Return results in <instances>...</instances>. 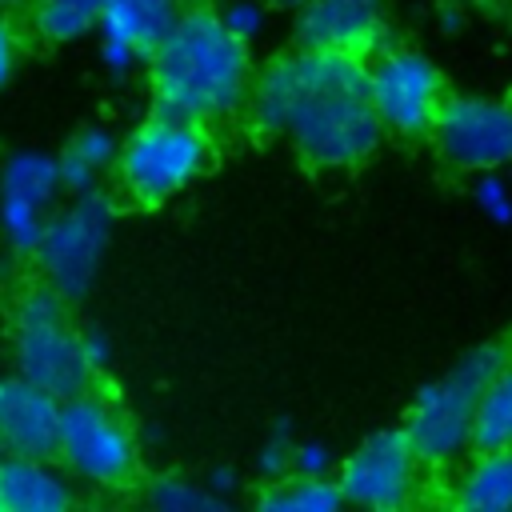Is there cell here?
<instances>
[{
	"mask_svg": "<svg viewBox=\"0 0 512 512\" xmlns=\"http://www.w3.org/2000/svg\"><path fill=\"white\" fill-rule=\"evenodd\" d=\"M80 344H84V356H88V364L96 368V376L112 364V340L100 332V328H80Z\"/></svg>",
	"mask_w": 512,
	"mask_h": 512,
	"instance_id": "cell-28",
	"label": "cell"
},
{
	"mask_svg": "<svg viewBox=\"0 0 512 512\" xmlns=\"http://www.w3.org/2000/svg\"><path fill=\"white\" fill-rule=\"evenodd\" d=\"M508 356H512L508 340H484L412 396L404 412V432L428 468L460 464L472 452L476 404Z\"/></svg>",
	"mask_w": 512,
	"mask_h": 512,
	"instance_id": "cell-3",
	"label": "cell"
},
{
	"mask_svg": "<svg viewBox=\"0 0 512 512\" xmlns=\"http://www.w3.org/2000/svg\"><path fill=\"white\" fill-rule=\"evenodd\" d=\"M204 484H208L220 500H232V492H236V484H240V480H236V472H232V468H208Z\"/></svg>",
	"mask_w": 512,
	"mask_h": 512,
	"instance_id": "cell-30",
	"label": "cell"
},
{
	"mask_svg": "<svg viewBox=\"0 0 512 512\" xmlns=\"http://www.w3.org/2000/svg\"><path fill=\"white\" fill-rule=\"evenodd\" d=\"M112 228H116V200L104 188L76 192L68 196V204H56L32 252L40 280H48L60 296H68V304L84 300L104 268Z\"/></svg>",
	"mask_w": 512,
	"mask_h": 512,
	"instance_id": "cell-5",
	"label": "cell"
},
{
	"mask_svg": "<svg viewBox=\"0 0 512 512\" xmlns=\"http://www.w3.org/2000/svg\"><path fill=\"white\" fill-rule=\"evenodd\" d=\"M180 0H104L96 24V52L112 80H128L148 64L152 48L180 16Z\"/></svg>",
	"mask_w": 512,
	"mask_h": 512,
	"instance_id": "cell-11",
	"label": "cell"
},
{
	"mask_svg": "<svg viewBox=\"0 0 512 512\" xmlns=\"http://www.w3.org/2000/svg\"><path fill=\"white\" fill-rule=\"evenodd\" d=\"M296 16V44L368 56L384 36V0H308Z\"/></svg>",
	"mask_w": 512,
	"mask_h": 512,
	"instance_id": "cell-12",
	"label": "cell"
},
{
	"mask_svg": "<svg viewBox=\"0 0 512 512\" xmlns=\"http://www.w3.org/2000/svg\"><path fill=\"white\" fill-rule=\"evenodd\" d=\"M436 156L460 172H492L512 164V96L492 92H448L432 132H428Z\"/></svg>",
	"mask_w": 512,
	"mask_h": 512,
	"instance_id": "cell-8",
	"label": "cell"
},
{
	"mask_svg": "<svg viewBox=\"0 0 512 512\" xmlns=\"http://www.w3.org/2000/svg\"><path fill=\"white\" fill-rule=\"evenodd\" d=\"M32 28L48 44H76L96 32L104 0H32Z\"/></svg>",
	"mask_w": 512,
	"mask_h": 512,
	"instance_id": "cell-19",
	"label": "cell"
},
{
	"mask_svg": "<svg viewBox=\"0 0 512 512\" xmlns=\"http://www.w3.org/2000/svg\"><path fill=\"white\" fill-rule=\"evenodd\" d=\"M428 464L412 448L404 424L400 428H376L368 432L348 456L336 464V484L344 504L372 508V512H396L416 500L424 484Z\"/></svg>",
	"mask_w": 512,
	"mask_h": 512,
	"instance_id": "cell-9",
	"label": "cell"
},
{
	"mask_svg": "<svg viewBox=\"0 0 512 512\" xmlns=\"http://www.w3.org/2000/svg\"><path fill=\"white\" fill-rule=\"evenodd\" d=\"M4 12H20V8H32V0H0Z\"/></svg>",
	"mask_w": 512,
	"mask_h": 512,
	"instance_id": "cell-32",
	"label": "cell"
},
{
	"mask_svg": "<svg viewBox=\"0 0 512 512\" xmlns=\"http://www.w3.org/2000/svg\"><path fill=\"white\" fill-rule=\"evenodd\" d=\"M340 456L324 440H296L292 448V472L300 476H336Z\"/></svg>",
	"mask_w": 512,
	"mask_h": 512,
	"instance_id": "cell-26",
	"label": "cell"
},
{
	"mask_svg": "<svg viewBox=\"0 0 512 512\" xmlns=\"http://www.w3.org/2000/svg\"><path fill=\"white\" fill-rule=\"evenodd\" d=\"M368 96L388 136L424 140L448 96L440 64L412 44H380L368 60Z\"/></svg>",
	"mask_w": 512,
	"mask_h": 512,
	"instance_id": "cell-7",
	"label": "cell"
},
{
	"mask_svg": "<svg viewBox=\"0 0 512 512\" xmlns=\"http://www.w3.org/2000/svg\"><path fill=\"white\" fill-rule=\"evenodd\" d=\"M452 504L468 512H512V444L472 448L456 472Z\"/></svg>",
	"mask_w": 512,
	"mask_h": 512,
	"instance_id": "cell-15",
	"label": "cell"
},
{
	"mask_svg": "<svg viewBox=\"0 0 512 512\" xmlns=\"http://www.w3.org/2000/svg\"><path fill=\"white\" fill-rule=\"evenodd\" d=\"M0 196L52 212L64 196L56 152H48V148H12L0 160Z\"/></svg>",
	"mask_w": 512,
	"mask_h": 512,
	"instance_id": "cell-17",
	"label": "cell"
},
{
	"mask_svg": "<svg viewBox=\"0 0 512 512\" xmlns=\"http://www.w3.org/2000/svg\"><path fill=\"white\" fill-rule=\"evenodd\" d=\"M252 504L264 508V512H336L344 504V496H340L336 476L288 472V476H276V480H260Z\"/></svg>",
	"mask_w": 512,
	"mask_h": 512,
	"instance_id": "cell-18",
	"label": "cell"
},
{
	"mask_svg": "<svg viewBox=\"0 0 512 512\" xmlns=\"http://www.w3.org/2000/svg\"><path fill=\"white\" fill-rule=\"evenodd\" d=\"M48 216H52V212H44V208H36V204L0 196V236H4L8 252H16V256H32L36 244H40V236H44Z\"/></svg>",
	"mask_w": 512,
	"mask_h": 512,
	"instance_id": "cell-22",
	"label": "cell"
},
{
	"mask_svg": "<svg viewBox=\"0 0 512 512\" xmlns=\"http://www.w3.org/2000/svg\"><path fill=\"white\" fill-rule=\"evenodd\" d=\"M468 200L472 208L492 220V224H512V180L504 176V168L492 172H476L468 184Z\"/></svg>",
	"mask_w": 512,
	"mask_h": 512,
	"instance_id": "cell-24",
	"label": "cell"
},
{
	"mask_svg": "<svg viewBox=\"0 0 512 512\" xmlns=\"http://www.w3.org/2000/svg\"><path fill=\"white\" fill-rule=\"evenodd\" d=\"M292 448H296V436L288 424L272 428V436L260 444L256 452V476L260 480H276V476H288L292 472Z\"/></svg>",
	"mask_w": 512,
	"mask_h": 512,
	"instance_id": "cell-25",
	"label": "cell"
},
{
	"mask_svg": "<svg viewBox=\"0 0 512 512\" xmlns=\"http://www.w3.org/2000/svg\"><path fill=\"white\" fill-rule=\"evenodd\" d=\"M180 4H208V0H180Z\"/></svg>",
	"mask_w": 512,
	"mask_h": 512,
	"instance_id": "cell-33",
	"label": "cell"
},
{
	"mask_svg": "<svg viewBox=\"0 0 512 512\" xmlns=\"http://www.w3.org/2000/svg\"><path fill=\"white\" fill-rule=\"evenodd\" d=\"M120 144H124V140H120L108 124H84L80 132H72V140L56 152L64 192L76 196V192H92V188H100L104 176L116 172Z\"/></svg>",
	"mask_w": 512,
	"mask_h": 512,
	"instance_id": "cell-16",
	"label": "cell"
},
{
	"mask_svg": "<svg viewBox=\"0 0 512 512\" xmlns=\"http://www.w3.org/2000/svg\"><path fill=\"white\" fill-rule=\"evenodd\" d=\"M72 500V476L56 456H0V512H64Z\"/></svg>",
	"mask_w": 512,
	"mask_h": 512,
	"instance_id": "cell-14",
	"label": "cell"
},
{
	"mask_svg": "<svg viewBox=\"0 0 512 512\" xmlns=\"http://www.w3.org/2000/svg\"><path fill=\"white\" fill-rule=\"evenodd\" d=\"M208 8L216 12V20L240 40V44H256L268 32L272 20V4L268 0H208Z\"/></svg>",
	"mask_w": 512,
	"mask_h": 512,
	"instance_id": "cell-23",
	"label": "cell"
},
{
	"mask_svg": "<svg viewBox=\"0 0 512 512\" xmlns=\"http://www.w3.org/2000/svg\"><path fill=\"white\" fill-rule=\"evenodd\" d=\"M144 500H148L152 508H160V512H216V508L228 504V500H220V496L204 484V476L192 480V476H180V472H160V476H152V480L144 484Z\"/></svg>",
	"mask_w": 512,
	"mask_h": 512,
	"instance_id": "cell-21",
	"label": "cell"
},
{
	"mask_svg": "<svg viewBox=\"0 0 512 512\" xmlns=\"http://www.w3.org/2000/svg\"><path fill=\"white\" fill-rule=\"evenodd\" d=\"M248 124L280 136L320 172H348L376 156L384 124L368 96V60L324 48H284L256 68L248 92Z\"/></svg>",
	"mask_w": 512,
	"mask_h": 512,
	"instance_id": "cell-1",
	"label": "cell"
},
{
	"mask_svg": "<svg viewBox=\"0 0 512 512\" xmlns=\"http://www.w3.org/2000/svg\"><path fill=\"white\" fill-rule=\"evenodd\" d=\"M272 4V12H296V8H304L308 0H268Z\"/></svg>",
	"mask_w": 512,
	"mask_h": 512,
	"instance_id": "cell-31",
	"label": "cell"
},
{
	"mask_svg": "<svg viewBox=\"0 0 512 512\" xmlns=\"http://www.w3.org/2000/svg\"><path fill=\"white\" fill-rule=\"evenodd\" d=\"M436 24H440V32H448V36L464 32V24H468L464 0H440V4H436Z\"/></svg>",
	"mask_w": 512,
	"mask_h": 512,
	"instance_id": "cell-29",
	"label": "cell"
},
{
	"mask_svg": "<svg viewBox=\"0 0 512 512\" xmlns=\"http://www.w3.org/2000/svg\"><path fill=\"white\" fill-rule=\"evenodd\" d=\"M208 168H212L208 124L152 108L148 120H140L124 136L116 180L132 204L160 208L184 188H192Z\"/></svg>",
	"mask_w": 512,
	"mask_h": 512,
	"instance_id": "cell-4",
	"label": "cell"
},
{
	"mask_svg": "<svg viewBox=\"0 0 512 512\" xmlns=\"http://www.w3.org/2000/svg\"><path fill=\"white\" fill-rule=\"evenodd\" d=\"M16 64H20V36H16L12 16L0 8V92H4L8 80L16 76Z\"/></svg>",
	"mask_w": 512,
	"mask_h": 512,
	"instance_id": "cell-27",
	"label": "cell"
},
{
	"mask_svg": "<svg viewBox=\"0 0 512 512\" xmlns=\"http://www.w3.org/2000/svg\"><path fill=\"white\" fill-rule=\"evenodd\" d=\"M12 368L60 400H72L96 384V368L84 356L80 328L60 316H12Z\"/></svg>",
	"mask_w": 512,
	"mask_h": 512,
	"instance_id": "cell-10",
	"label": "cell"
},
{
	"mask_svg": "<svg viewBox=\"0 0 512 512\" xmlns=\"http://www.w3.org/2000/svg\"><path fill=\"white\" fill-rule=\"evenodd\" d=\"M0 456H4V444H0Z\"/></svg>",
	"mask_w": 512,
	"mask_h": 512,
	"instance_id": "cell-34",
	"label": "cell"
},
{
	"mask_svg": "<svg viewBox=\"0 0 512 512\" xmlns=\"http://www.w3.org/2000/svg\"><path fill=\"white\" fill-rule=\"evenodd\" d=\"M144 68L152 108L200 124L244 112L256 76L248 44H240L208 4H184Z\"/></svg>",
	"mask_w": 512,
	"mask_h": 512,
	"instance_id": "cell-2",
	"label": "cell"
},
{
	"mask_svg": "<svg viewBox=\"0 0 512 512\" xmlns=\"http://www.w3.org/2000/svg\"><path fill=\"white\" fill-rule=\"evenodd\" d=\"M64 400L16 368L0 376V444L20 456H56Z\"/></svg>",
	"mask_w": 512,
	"mask_h": 512,
	"instance_id": "cell-13",
	"label": "cell"
},
{
	"mask_svg": "<svg viewBox=\"0 0 512 512\" xmlns=\"http://www.w3.org/2000/svg\"><path fill=\"white\" fill-rule=\"evenodd\" d=\"M56 460L88 488H128L140 476V444L128 420L92 388L64 400Z\"/></svg>",
	"mask_w": 512,
	"mask_h": 512,
	"instance_id": "cell-6",
	"label": "cell"
},
{
	"mask_svg": "<svg viewBox=\"0 0 512 512\" xmlns=\"http://www.w3.org/2000/svg\"><path fill=\"white\" fill-rule=\"evenodd\" d=\"M504 444H512V356L488 380L472 420V448H504Z\"/></svg>",
	"mask_w": 512,
	"mask_h": 512,
	"instance_id": "cell-20",
	"label": "cell"
}]
</instances>
